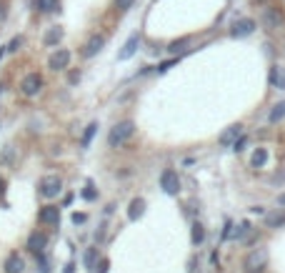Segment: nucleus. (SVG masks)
I'll use <instances>...</instances> for the list:
<instances>
[{"instance_id": "obj_1", "label": "nucleus", "mask_w": 285, "mask_h": 273, "mask_svg": "<svg viewBox=\"0 0 285 273\" xmlns=\"http://www.w3.org/2000/svg\"><path fill=\"white\" fill-rule=\"evenodd\" d=\"M133 133H135V123L133 120H120L118 125L110 128V133H108V145H110V148H120V145H125L133 138Z\"/></svg>"}, {"instance_id": "obj_2", "label": "nucleus", "mask_w": 285, "mask_h": 273, "mask_svg": "<svg viewBox=\"0 0 285 273\" xmlns=\"http://www.w3.org/2000/svg\"><path fill=\"white\" fill-rule=\"evenodd\" d=\"M265 266H268V250L265 248H253L245 256V263H243L245 273H260Z\"/></svg>"}, {"instance_id": "obj_3", "label": "nucleus", "mask_w": 285, "mask_h": 273, "mask_svg": "<svg viewBox=\"0 0 285 273\" xmlns=\"http://www.w3.org/2000/svg\"><path fill=\"white\" fill-rule=\"evenodd\" d=\"M260 20H263V25H265L268 30H280V28H285V13H283L278 5H268L265 10H263Z\"/></svg>"}, {"instance_id": "obj_4", "label": "nucleus", "mask_w": 285, "mask_h": 273, "mask_svg": "<svg viewBox=\"0 0 285 273\" xmlns=\"http://www.w3.org/2000/svg\"><path fill=\"white\" fill-rule=\"evenodd\" d=\"M60 191H63L60 176H45V178H40V183H38V193L43 198H55Z\"/></svg>"}, {"instance_id": "obj_5", "label": "nucleus", "mask_w": 285, "mask_h": 273, "mask_svg": "<svg viewBox=\"0 0 285 273\" xmlns=\"http://www.w3.org/2000/svg\"><path fill=\"white\" fill-rule=\"evenodd\" d=\"M43 91V75L40 73H28L23 78V83H20V93H23L25 98H33Z\"/></svg>"}, {"instance_id": "obj_6", "label": "nucleus", "mask_w": 285, "mask_h": 273, "mask_svg": "<svg viewBox=\"0 0 285 273\" xmlns=\"http://www.w3.org/2000/svg\"><path fill=\"white\" fill-rule=\"evenodd\" d=\"M160 188L168 193V196H178V191H180V178H178V173L175 171H163L160 173Z\"/></svg>"}, {"instance_id": "obj_7", "label": "nucleus", "mask_w": 285, "mask_h": 273, "mask_svg": "<svg viewBox=\"0 0 285 273\" xmlns=\"http://www.w3.org/2000/svg\"><path fill=\"white\" fill-rule=\"evenodd\" d=\"M255 28H258V23H255L253 18H240V20H235V23H233L230 35L233 38H245V35L255 33Z\"/></svg>"}, {"instance_id": "obj_8", "label": "nucleus", "mask_w": 285, "mask_h": 273, "mask_svg": "<svg viewBox=\"0 0 285 273\" xmlns=\"http://www.w3.org/2000/svg\"><path fill=\"white\" fill-rule=\"evenodd\" d=\"M103 46H105V35H100V33L90 35V38H88V43L83 46V58H93V55H98V53L103 50Z\"/></svg>"}, {"instance_id": "obj_9", "label": "nucleus", "mask_w": 285, "mask_h": 273, "mask_svg": "<svg viewBox=\"0 0 285 273\" xmlns=\"http://www.w3.org/2000/svg\"><path fill=\"white\" fill-rule=\"evenodd\" d=\"M48 66H50V70H65L70 66V50H65V48L55 50L48 60Z\"/></svg>"}, {"instance_id": "obj_10", "label": "nucleus", "mask_w": 285, "mask_h": 273, "mask_svg": "<svg viewBox=\"0 0 285 273\" xmlns=\"http://www.w3.org/2000/svg\"><path fill=\"white\" fill-rule=\"evenodd\" d=\"M38 221L43 226H58V221H60V208L58 205H43L40 213H38Z\"/></svg>"}, {"instance_id": "obj_11", "label": "nucleus", "mask_w": 285, "mask_h": 273, "mask_svg": "<svg viewBox=\"0 0 285 273\" xmlns=\"http://www.w3.org/2000/svg\"><path fill=\"white\" fill-rule=\"evenodd\" d=\"M138 46H140V35L135 33V35H130V38H128V43H125V46H123V50L118 53V60H130V58L135 55Z\"/></svg>"}, {"instance_id": "obj_12", "label": "nucleus", "mask_w": 285, "mask_h": 273, "mask_svg": "<svg viewBox=\"0 0 285 273\" xmlns=\"http://www.w3.org/2000/svg\"><path fill=\"white\" fill-rule=\"evenodd\" d=\"M28 248L33 250V253H40V250H45L48 248V236L45 233H30V238H28Z\"/></svg>"}, {"instance_id": "obj_13", "label": "nucleus", "mask_w": 285, "mask_h": 273, "mask_svg": "<svg viewBox=\"0 0 285 273\" xmlns=\"http://www.w3.org/2000/svg\"><path fill=\"white\" fill-rule=\"evenodd\" d=\"M5 273H23L25 271V261L20 258L18 253H13V256H8V261H5Z\"/></svg>"}, {"instance_id": "obj_14", "label": "nucleus", "mask_w": 285, "mask_h": 273, "mask_svg": "<svg viewBox=\"0 0 285 273\" xmlns=\"http://www.w3.org/2000/svg\"><path fill=\"white\" fill-rule=\"evenodd\" d=\"M143 213H145V201L143 198H133V201H130V205H128V218L130 221H138Z\"/></svg>"}, {"instance_id": "obj_15", "label": "nucleus", "mask_w": 285, "mask_h": 273, "mask_svg": "<svg viewBox=\"0 0 285 273\" xmlns=\"http://www.w3.org/2000/svg\"><path fill=\"white\" fill-rule=\"evenodd\" d=\"M240 128H243V125L240 123H235V125H230V128L220 136V145H233L238 138H240Z\"/></svg>"}, {"instance_id": "obj_16", "label": "nucleus", "mask_w": 285, "mask_h": 273, "mask_svg": "<svg viewBox=\"0 0 285 273\" xmlns=\"http://www.w3.org/2000/svg\"><path fill=\"white\" fill-rule=\"evenodd\" d=\"M268 163V148H255L253 156H250V165L253 168H263Z\"/></svg>"}, {"instance_id": "obj_17", "label": "nucleus", "mask_w": 285, "mask_h": 273, "mask_svg": "<svg viewBox=\"0 0 285 273\" xmlns=\"http://www.w3.org/2000/svg\"><path fill=\"white\" fill-rule=\"evenodd\" d=\"M265 223H268V228L285 226V208H283V211H273V213H268V216H265Z\"/></svg>"}, {"instance_id": "obj_18", "label": "nucleus", "mask_w": 285, "mask_h": 273, "mask_svg": "<svg viewBox=\"0 0 285 273\" xmlns=\"http://www.w3.org/2000/svg\"><path fill=\"white\" fill-rule=\"evenodd\" d=\"M60 38H63V28H50L45 35H43V43H45V46H58L60 43Z\"/></svg>"}, {"instance_id": "obj_19", "label": "nucleus", "mask_w": 285, "mask_h": 273, "mask_svg": "<svg viewBox=\"0 0 285 273\" xmlns=\"http://www.w3.org/2000/svg\"><path fill=\"white\" fill-rule=\"evenodd\" d=\"M270 83H273L275 88L285 91V73H283L278 66H273V68H270Z\"/></svg>"}, {"instance_id": "obj_20", "label": "nucleus", "mask_w": 285, "mask_h": 273, "mask_svg": "<svg viewBox=\"0 0 285 273\" xmlns=\"http://www.w3.org/2000/svg\"><path fill=\"white\" fill-rule=\"evenodd\" d=\"M58 5H60V0H35V8L40 13H53V10H58Z\"/></svg>"}, {"instance_id": "obj_21", "label": "nucleus", "mask_w": 285, "mask_h": 273, "mask_svg": "<svg viewBox=\"0 0 285 273\" xmlns=\"http://www.w3.org/2000/svg\"><path fill=\"white\" fill-rule=\"evenodd\" d=\"M283 118H285V100H280V103H278V106H275V108L270 111V115H268V120H270V123H280Z\"/></svg>"}, {"instance_id": "obj_22", "label": "nucleus", "mask_w": 285, "mask_h": 273, "mask_svg": "<svg viewBox=\"0 0 285 273\" xmlns=\"http://www.w3.org/2000/svg\"><path fill=\"white\" fill-rule=\"evenodd\" d=\"M203 238H205V228H203L200 223H193V233H190V241H193L195 246H200V243H203Z\"/></svg>"}, {"instance_id": "obj_23", "label": "nucleus", "mask_w": 285, "mask_h": 273, "mask_svg": "<svg viewBox=\"0 0 285 273\" xmlns=\"http://www.w3.org/2000/svg\"><path fill=\"white\" fill-rule=\"evenodd\" d=\"M95 261H98V248H88L85 250V268L88 271H95V266H98Z\"/></svg>"}, {"instance_id": "obj_24", "label": "nucleus", "mask_w": 285, "mask_h": 273, "mask_svg": "<svg viewBox=\"0 0 285 273\" xmlns=\"http://www.w3.org/2000/svg\"><path fill=\"white\" fill-rule=\"evenodd\" d=\"M95 131H98V123H90V125H88V128H85V133H83V148H88V145H90V140H93V136H95Z\"/></svg>"}, {"instance_id": "obj_25", "label": "nucleus", "mask_w": 285, "mask_h": 273, "mask_svg": "<svg viewBox=\"0 0 285 273\" xmlns=\"http://www.w3.org/2000/svg\"><path fill=\"white\" fill-rule=\"evenodd\" d=\"M190 46V38H180V40H173V43L168 46V50L170 53H180V50H185Z\"/></svg>"}, {"instance_id": "obj_26", "label": "nucleus", "mask_w": 285, "mask_h": 273, "mask_svg": "<svg viewBox=\"0 0 285 273\" xmlns=\"http://www.w3.org/2000/svg\"><path fill=\"white\" fill-rule=\"evenodd\" d=\"M35 263L40 266V271H43V273H50V263H48V258H45V250L35 253Z\"/></svg>"}, {"instance_id": "obj_27", "label": "nucleus", "mask_w": 285, "mask_h": 273, "mask_svg": "<svg viewBox=\"0 0 285 273\" xmlns=\"http://www.w3.org/2000/svg\"><path fill=\"white\" fill-rule=\"evenodd\" d=\"M233 145H235V148H233L235 153H240V151H245V145H248V138H245V136H240V138H238V140H235Z\"/></svg>"}, {"instance_id": "obj_28", "label": "nucleus", "mask_w": 285, "mask_h": 273, "mask_svg": "<svg viewBox=\"0 0 285 273\" xmlns=\"http://www.w3.org/2000/svg\"><path fill=\"white\" fill-rule=\"evenodd\" d=\"M135 0H115V8L118 10H128V8H133Z\"/></svg>"}, {"instance_id": "obj_29", "label": "nucleus", "mask_w": 285, "mask_h": 273, "mask_svg": "<svg viewBox=\"0 0 285 273\" xmlns=\"http://www.w3.org/2000/svg\"><path fill=\"white\" fill-rule=\"evenodd\" d=\"M20 46H23V38H20V35H18V38H13V40H10V46H8V50H10V53H15V50H18Z\"/></svg>"}, {"instance_id": "obj_30", "label": "nucleus", "mask_w": 285, "mask_h": 273, "mask_svg": "<svg viewBox=\"0 0 285 273\" xmlns=\"http://www.w3.org/2000/svg\"><path fill=\"white\" fill-rule=\"evenodd\" d=\"M175 63H178V58H173V60H165V63H160V66H158V73H165L168 68H173V66H175Z\"/></svg>"}, {"instance_id": "obj_31", "label": "nucleus", "mask_w": 285, "mask_h": 273, "mask_svg": "<svg viewBox=\"0 0 285 273\" xmlns=\"http://www.w3.org/2000/svg\"><path fill=\"white\" fill-rule=\"evenodd\" d=\"M108 268H110V261H108V258H103V261H100V266H95V271H98V273H108Z\"/></svg>"}, {"instance_id": "obj_32", "label": "nucleus", "mask_w": 285, "mask_h": 273, "mask_svg": "<svg viewBox=\"0 0 285 273\" xmlns=\"http://www.w3.org/2000/svg\"><path fill=\"white\" fill-rule=\"evenodd\" d=\"M85 221H88L85 213H73V223H75V226H78V223H85Z\"/></svg>"}, {"instance_id": "obj_33", "label": "nucleus", "mask_w": 285, "mask_h": 273, "mask_svg": "<svg viewBox=\"0 0 285 273\" xmlns=\"http://www.w3.org/2000/svg\"><path fill=\"white\" fill-rule=\"evenodd\" d=\"M83 198H88V201L95 198V191H90V185H88V191H83Z\"/></svg>"}, {"instance_id": "obj_34", "label": "nucleus", "mask_w": 285, "mask_h": 273, "mask_svg": "<svg viewBox=\"0 0 285 273\" xmlns=\"http://www.w3.org/2000/svg\"><path fill=\"white\" fill-rule=\"evenodd\" d=\"M3 196H5V178L0 176V198H3Z\"/></svg>"}, {"instance_id": "obj_35", "label": "nucleus", "mask_w": 285, "mask_h": 273, "mask_svg": "<svg viewBox=\"0 0 285 273\" xmlns=\"http://www.w3.org/2000/svg\"><path fill=\"white\" fill-rule=\"evenodd\" d=\"M5 13H8V10H5V3H0V23L5 20Z\"/></svg>"}, {"instance_id": "obj_36", "label": "nucleus", "mask_w": 285, "mask_h": 273, "mask_svg": "<svg viewBox=\"0 0 285 273\" xmlns=\"http://www.w3.org/2000/svg\"><path fill=\"white\" fill-rule=\"evenodd\" d=\"M230 226H233V223H230V221H228V223H225V230H223V241H225V238H228V236H230Z\"/></svg>"}, {"instance_id": "obj_37", "label": "nucleus", "mask_w": 285, "mask_h": 273, "mask_svg": "<svg viewBox=\"0 0 285 273\" xmlns=\"http://www.w3.org/2000/svg\"><path fill=\"white\" fill-rule=\"evenodd\" d=\"M278 203H280V205H285V193H280V196H278Z\"/></svg>"}, {"instance_id": "obj_38", "label": "nucleus", "mask_w": 285, "mask_h": 273, "mask_svg": "<svg viewBox=\"0 0 285 273\" xmlns=\"http://www.w3.org/2000/svg\"><path fill=\"white\" fill-rule=\"evenodd\" d=\"M5 50H8V48H5ZM5 50H0V58H3V55H5Z\"/></svg>"}, {"instance_id": "obj_39", "label": "nucleus", "mask_w": 285, "mask_h": 273, "mask_svg": "<svg viewBox=\"0 0 285 273\" xmlns=\"http://www.w3.org/2000/svg\"><path fill=\"white\" fill-rule=\"evenodd\" d=\"M255 3H268V0H255Z\"/></svg>"}]
</instances>
